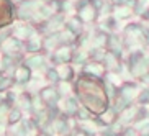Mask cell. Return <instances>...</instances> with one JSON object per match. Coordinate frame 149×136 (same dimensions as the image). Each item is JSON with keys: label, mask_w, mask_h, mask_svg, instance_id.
<instances>
[{"label": "cell", "mask_w": 149, "mask_h": 136, "mask_svg": "<svg viewBox=\"0 0 149 136\" xmlns=\"http://www.w3.org/2000/svg\"><path fill=\"white\" fill-rule=\"evenodd\" d=\"M13 18V7L8 0H0V27L8 25Z\"/></svg>", "instance_id": "6da1fadb"}]
</instances>
